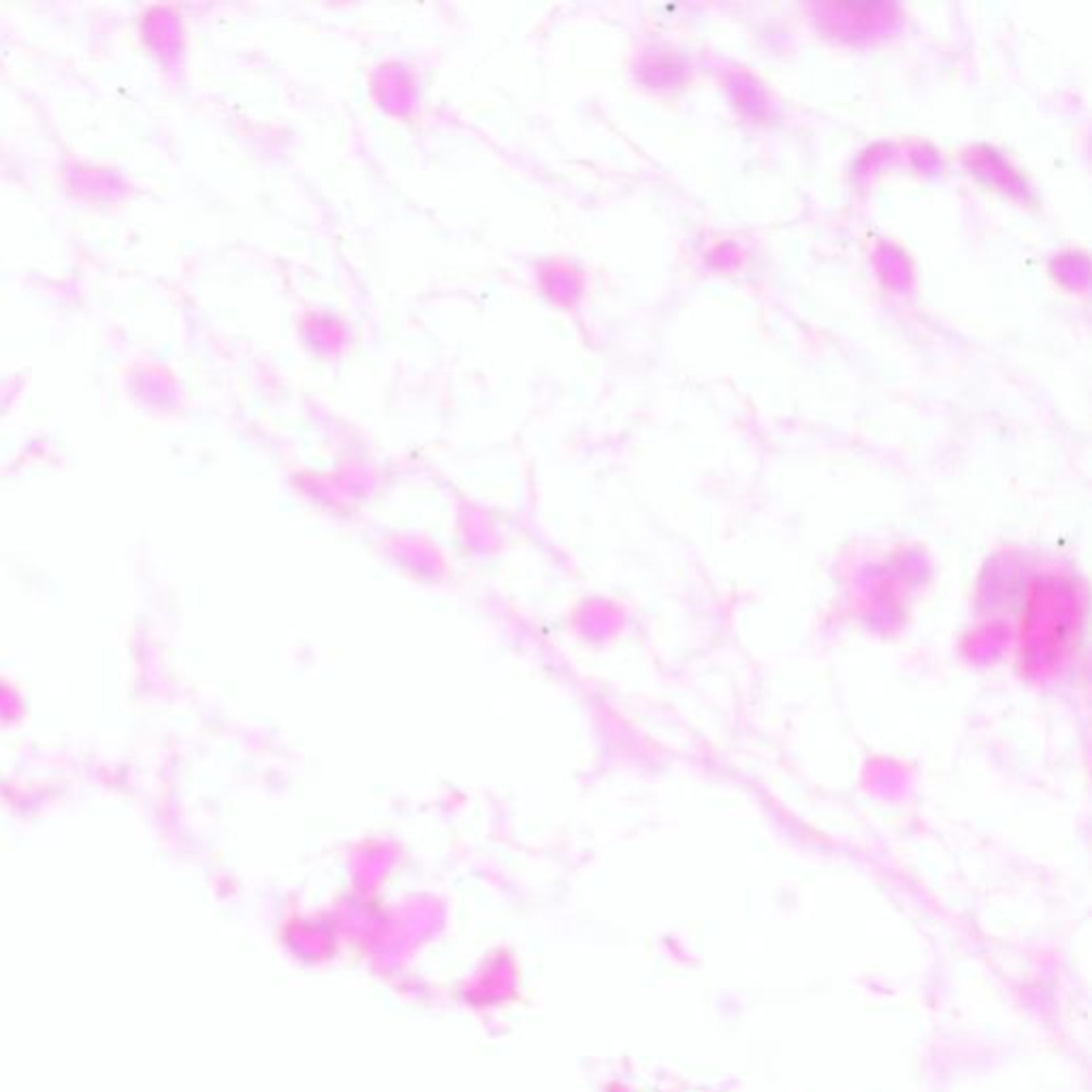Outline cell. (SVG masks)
I'll list each match as a JSON object with an SVG mask.
<instances>
[]
</instances>
